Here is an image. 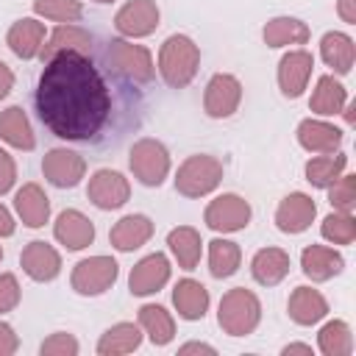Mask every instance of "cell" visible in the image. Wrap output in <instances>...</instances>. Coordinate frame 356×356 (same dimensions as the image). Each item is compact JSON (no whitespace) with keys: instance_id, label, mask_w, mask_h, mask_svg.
<instances>
[{"instance_id":"6da1fadb","label":"cell","mask_w":356,"mask_h":356,"mask_svg":"<svg viewBox=\"0 0 356 356\" xmlns=\"http://www.w3.org/2000/svg\"><path fill=\"white\" fill-rule=\"evenodd\" d=\"M33 100L42 125L67 142L95 139L111 117V89L83 53H58L44 61Z\"/></svg>"},{"instance_id":"7a4b0ae2","label":"cell","mask_w":356,"mask_h":356,"mask_svg":"<svg viewBox=\"0 0 356 356\" xmlns=\"http://www.w3.org/2000/svg\"><path fill=\"white\" fill-rule=\"evenodd\" d=\"M197 67H200V47L189 36L172 33L164 39L159 50V72L167 86L172 89L189 86L192 78L197 75Z\"/></svg>"},{"instance_id":"3957f363","label":"cell","mask_w":356,"mask_h":356,"mask_svg":"<svg viewBox=\"0 0 356 356\" xmlns=\"http://www.w3.org/2000/svg\"><path fill=\"white\" fill-rule=\"evenodd\" d=\"M261 320V303L259 298L245 289V286H234L222 295L220 309H217V323L228 337H248L256 331Z\"/></svg>"},{"instance_id":"277c9868","label":"cell","mask_w":356,"mask_h":356,"mask_svg":"<svg viewBox=\"0 0 356 356\" xmlns=\"http://www.w3.org/2000/svg\"><path fill=\"white\" fill-rule=\"evenodd\" d=\"M222 181V161L209 153H195L184 159V164L175 172V189L184 197H203L214 192Z\"/></svg>"},{"instance_id":"5b68a950","label":"cell","mask_w":356,"mask_h":356,"mask_svg":"<svg viewBox=\"0 0 356 356\" xmlns=\"http://www.w3.org/2000/svg\"><path fill=\"white\" fill-rule=\"evenodd\" d=\"M106 61L120 78H128L134 83H147L156 75L150 50L142 44H131L125 39H111L106 44Z\"/></svg>"},{"instance_id":"8992f818","label":"cell","mask_w":356,"mask_h":356,"mask_svg":"<svg viewBox=\"0 0 356 356\" xmlns=\"http://www.w3.org/2000/svg\"><path fill=\"white\" fill-rule=\"evenodd\" d=\"M117 275H120V264L111 256H89L72 267L70 284L78 295L95 298V295H103L106 289H111Z\"/></svg>"},{"instance_id":"52a82bcc","label":"cell","mask_w":356,"mask_h":356,"mask_svg":"<svg viewBox=\"0 0 356 356\" xmlns=\"http://www.w3.org/2000/svg\"><path fill=\"white\" fill-rule=\"evenodd\" d=\"M128 164H131V172L145 186H161V181L170 172V153H167V147L159 139L145 136V139L134 142Z\"/></svg>"},{"instance_id":"ba28073f","label":"cell","mask_w":356,"mask_h":356,"mask_svg":"<svg viewBox=\"0 0 356 356\" xmlns=\"http://www.w3.org/2000/svg\"><path fill=\"white\" fill-rule=\"evenodd\" d=\"M250 203L234 192H225L220 197H214L206 211H203V220L211 231H222V234H234V231H242L248 222H250Z\"/></svg>"},{"instance_id":"9c48e42d","label":"cell","mask_w":356,"mask_h":356,"mask_svg":"<svg viewBox=\"0 0 356 356\" xmlns=\"http://www.w3.org/2000/svg\"><path fill=\"white\" fill-rule=\"evenodd\" d=\"M42 172L44 178L58 186V189H72L81 184L83 172H86V161L81 153L70 150V147H53L44 153L42 159Z\"/></svg>"},{"instance_id":"30bf717a","label":"cell","mask_w":356,"mask_h":356,"mask_svg":"<svg viewBox=\"0 0 356 356\" xmlns=\"http://www.w3.org/2000/svg\"><path fill=\"white\" fill-rule=\"evenodd\" d=\"M239 100H242L239 78H234L228 72L211 75V81L206 83V92H203V108H206L209 117H214V120L231 117L239 108Z\"/></svg>"},{"instance_id":"8fae6325","label":"cell","mask_w":356,"mask_h":356,"mask_svg":"<svg viewBox=\"0 0 356 356\" xmlns=\"http://www.w3.org/2000/svg\"><path fill=\"white\" fill-rule=\"evenodd\" d=\"M86 197L103 209V211H111V209H120L128 203L131 197V184L122 172L117 170H97L92 178H89V186H86Z\"/></svg>"},{"instance_id":"7c38bea8","label":"cell","mask_w":356,"mask_h":356,"mask_svg":"<svg viewBox=\"0 0 356 356\" xmlns=\"http://www.w3.org/2000/svg\"><path fill=\"white\" fill-rule=\"evenodd\" d=\"M159 17L161 14H159L156 0H131L114 14V28L122 36L142 39V36H150L159 28Z\"/></svg>"},{"instance_id":"4fadbf2b","label":"cell","mask_w":356,"mask_h":356,"mask_svg":"<svg viewBox=\"0 0 356 356\" xmlns=\"http://www.w3.org/2000/svg\"><path fill=\"white\" fill-rule=\"evenodd\" d=\"M167 281H170V259L156 250L134 264V270L128 275V289H131V295L145 298V295L159 292Z\"/></svg>"},{"instance_id":"5bb4252c","label":"cell","mask_w":356,"mask_h":356,"mask_svg":"<svg viewBox=\"0 0 356 356\" xmlns=\"http://www.w3.org/2000/svg\"><path fill=\"white\" fill-rule=\"evenodd\" d=\"M312 70H314V56L309 50H289L281 61H278V86H281V95L295 100L303 95L309 78H312Z\"/></svg>"},{"instance_id":"9a60e30c","label":"cell","mask_w":356,"mask_h":356,"mask_svg":"<svg viewBox=\"0 0 356 356\" xmlns=\"http://www.w3.org/2000/svg\"><path fill=\"white\" fill-rule=\"evenodd\" d=\"M314 214H317L314 200L306 192H292V195H286L278 203V209H275V225L284 234H303L312 225Z\"/></svg>"},{"instance_id":"2e32d148","label":"cell","mask_w":356,"mask_h":356,"mask_svg":"<svg viewBox=\"0 0 356 356\" xmlns=\"http://www.w3.org/2000/svg\"><path fill=\"white\" fill-rule=\"evenodd\" d=\"M53 236L67 248V250H83L95 242V222L81 214L78 209H67L56 217Z\"/></svg>"},{"instance_id":"e0dca14e","label":"cell","mask_w":356,"mask_h":356,"mask_svg":"<svg viewBox=\"0 0 356 356\" xmlns=\"http://www.w3.org/2000/svg\"><path fill=\"white\" fill-rule=\"evenodd\" d=\"M19 264L25 270L28 278L33 281H53L58 273H61V256L53 245L42 242V239H33L22 248V256H19Z\"/></svg>"},{"instance_id":"ac0fdd59","label":"cell","mask_w":356,"mask_h":356,"mask_svg":"<svg viewBox=\"0 0 356 356\" xmlns=\"http://www.w3.org/2000/svg\"><path fill=\"white\" fill-rule=\"evenodd\" d=\"M58 53H83V56H89L92 53V36H89V31H83L78 25H70V22L67 25H58L47 36V42L42 44L39 58L42 61H50Z\"/></svg>"},{"instance_id":"d6986e66","label":"cell","mask_w":356,"mask_h":356,"mask_svg":"<svg viewBox=\"0 0 356 356\" xmlns=\"http://www.w3.org/2000/svg\"><path fill=\"white\" fill-rule=\"evenodd\" d=\"M345 267L342 253H337L334 248L325 245H306L300 253V270L306 278L312 281H328L334 275H339Z\"/></svg>"},{"instance_id":"ffe728a7","label":"cell","mask_w":356,"mask_h":356,"mask_svg":"<svg viewBox=\"0 0 356 356\" xmlns=\"http://www.w3.org/2000/svg\"><path fill=\"white\" fill-rule=\"evenodd\" d=\"M153 236V222L145 214H125L120 222H114V228L108 231V242L120 250V253H131L136 248H142L147 239Z\"/></svg>"},{"instance_id":"44dd1931","label":"cell","mask_w":356,"mask_h":356,"mask_svg":"<svg viewBox=\"0 0 356 356\" xmlns=\"http://www.w3.org/2000/svg\"><path fill=\"white\" fill-rule=\"evenodd\" d=\"M6 44L11 47L14 56H19V58H33V56H39V50H42V44H44V25H42L39 19H33V17H22V19H17V22L8 28Z\"/></svg>"},{"instance_id":"7402d4cb","label":"cell","mask_w":356,"mask_h":356,"mask_svg":"<svg viewBox=\"0 0 356 356\" xmlns=\"http://www.w3.org/2000/svg\"><path fill=\"white\" fill-rule=\"evenodd\" d=\"M298 142L309 153H334L342 145V131L323 120H303L298 125Z\"/></svg>"},{"instance_id":"603a6c76","label":"cell","mask_w":356,"mask_h":356,"mask_svg":"<svg viewBox=\"0 0 356 356\" xmlns=\"http://www.w3.org/2000/svg\"><path fill=\"white\" fill-rule=\"evenodd\" d=\"M286 312L292 317V323L298 325H314L328 314V300L312 289V286H295L286 303Z\"/></svg>"},{"instance_id":"cb8c5ba5","label":"cell","mask_w":356,"mask_h":356,"mask_svg":"<svg viewBox=\"0 0 356 356\" xmlns=\"http://www.w3.org/2000/svg\"><path fill=\"white\" fill-rule=\"evenodd\" d=\"M292 261L289 253L281 248H261L253 259H250V275L261 284V286H275L286 278Z\"/></svg>"},{"instance_id":"d4e9b609","label":"cell","mask_w":356,"mask_h":356,"mask_svg":"<svg viewBox=\"0 0 356 356\" xmlns=\"http://www.w3.org/2000/svg\"><path fill=\"white\" fill-rule=\"evenodd\" d=\"M320 56L323 61L337 72V75H348L353 70V61H356V44L348 33L342 31H328L323 39H320Z\"/></svg>"},{"instance_id":"484cf974","label":"cell","mask_w":356,"mask_h":356,"mask_svg":"<svg viewBox=\"0 0 356 356\" xmlns=\"http://www.w3.org/2000/svg\"><path fill=\"white\" fill-rule=\"evenodd\" d=\"M14 209L28 228H42L50 217V200L39 184H25L14 195Z\"/></svg>"},{"instance_id":"4316f807","label":"cell","mask_w":356,"mask_h":356,"mask_svg":"<svg viewBox=\"0 0 356 356\" xmlns=\"http://www.w3.org/2000/svg\"><path fill=\"white\" fill-rule=\"evenodd\" d=\"M172 303L178 317L184 320H200L209 309V289L195 278H181L172 289Z\"/></svg>"},{"instance_id":"83f0119b","label":"cell","mask_w":356,"mask_h":356,"mask_svg":"<svg viewBox=\"0 0 356 356\" xmlns=\"http://www.w3.org/2000/svg\"><path fill=\"white\" fill-rule=\"evenodd\" d=\"M261 36H264V44L267 47H286V44H306L309 36H312V31L298 17H273L264 25Z\"/></svg>"},{"instance_id":"f1b7e54d","label":"cell","mask_w":356,"mask_h":356,"mask_svg":"<svg viewBox=\"0 0 356 356\" xmlns=\"http://www.w3.org/2000/svg\"><path fill=\"white\" fill-rule=\"evenodd\" d=\"M348 103V89L334 78V75H320L317 78V86L312 92V100H309V108L320 117H334L345 108Z\"/></svg>"},{"instance_id":"f546056e","label":"cell","mask_w":356,"mask_h":356,"mask_svg":"<svg viewBox=\"0 0 356 356\" xmlns=\"http://www.w3.org/2000/svg\"><path fill=\"white\" fill-rule=\"evenodd\" d=\"M0 139L17 150H33V128L19 106H8L6 111H0Z\"/></svg>"},{"instance_id":"4dcf8cb0","label":"cell","mask_w":356,"mask_h":356,"mask_svg":"<svg viewBox=\"0 0 356 356\" xmlns=\"http://www.w3.org/2000/svg\"><path fill=\"white\" fill-rule=\"evenodd\" d=\"M167 245L178 261L181 270H195L197 261H200V253H203V242H200V234L189 225H178L167 234Z\"/></svg>"},{"instance_id":"1f68e13d","label":"cell","mask_w":356,"mask_h":356,"mask_svg":"<svg viewBox=\"0 0 356 356\" xmlns=\"http://www.w3.org/2000/svg\"><path fill=\"white\" fill-rule=\"evenodd\" d=\"M142 345V331L134 323H117L108 331H103V337L97 339V353L100 356H120V353H131Z\"/></svg>"},{"instance_id":"d6a6232c","label":"cell","mask_w":356,"mask_h":356,"mask_svg":"<svg viewBox=\"0 0 356 356\" xmlns=\"http://www.w3.org/2000/svg\"><path fill=\"white\" fill-rule=\"evenodd\" d=\"M139 325L145 328V334L150 337L153 345H167V342H172V337H175V320H172V314H170L164 306H159V303H145V306L139 309Z\"/></svg>"},{"instance_id":"836d02e7","label":"cell","mask_w":356,"mask_h":356,"mask_svg":"<svg viewBox=\"0 0 356 356\" xmlns=\"http://www.w3.org/2000/svg\"><path fill=\"white\" fill-rule=\"evenodd\" d=\"M348 167V156L345 153H323V156H314L312 161H306V181L317 189H328Z\"/></svg>"},{"instance_id":"e575fe53","label":"cell","mask_w":356,"mask_h":356,"mask_svg":"<svg viewBox=\"0 0 356 356\" xmlns=\"http://www.w3.org/2000/svg\"><path fill=\"white\" fill-rule=\"evenodd\" d=\"M242 250L231 239H211L209 242V273L214 278H231L239 270Z\"/></svg>"},{"instance_id":"d590c367","label":"cell","mask_w":356,"mask_h":356,"mask_svg":"<svg viewBox=\"0 0 356 356\" xmlns=\"http://www.w3.org/2000/svg\"><path fill=\"white\" fill-rule=\"evenodd\" d=\"M317 345L325 356H350L353 353V334L345 320H331L320 328Z\"/></svg>"},{"instance_id":"8d00e7d4","label":"cell","mask_w":356,"mask_h":356,"mask_svg":"<svg viewBox=\"0 0 356 356\" xmlns=\"http://www.w3.org/2000/svg\"><path fill=\"white\" fill-rule=\"evenodd\" d=\"M320 234H323V239H328L334 245H350L356 239V220L345 211H334L323 220Z\"/></svg>"},{"instance_id":"74e56055","label":"cell","mask_w":356,"mask_h":356,"mask_svg":"<svg viewBox=\"0 0 356 356\" xmlns=\"http://www.w3.org/2000/svg\"><path fill=\"white\" fill-rule=\"evenodd\" d=\"M33 11L56 22H75L83 17L81 0H33Z\"/></svg>"},{"instance_id":"f35d334b","label":"cell","mask_w":356,"mask_h":356,"mask_svg":"<svg viewBox=\"0 0 356 356\" xmlns=\"http://www.w3.org/2000/svg\"><path fill=\"white\" fill-rule=\"evenodd\" d=\"M328 203L337 211L350 214L356 209V175H339L331 186H328Z\"/></svg>"},{"instance_id":"ab89813d","label":"cell","mask_w":356,"mask_h":356,"mask_svg":"<svg viewBox=\"0 0 356 356\" xmlns=\"http://www.w3.org/2000/svg\"><path fill=\"white\" fill-rule=\"evenodd\" d=\"M42 356H75L78 353V339L67 331H58V334H50L42 348H39Z\"/></svg>"},{"instance_id":"60d3db41","label":"cell","mask_w":356,"mask_h":356,"mask_svg":"<svg viewBox=\"0 0 356 356\" xmlns=\"http://www.w3.org/2000/svg\"><path fill=\"white\" fill-rule=\"evenodd\" d=\"M19 298H22V289H19V284H17V275L3 273V275H0V314L17 309Z\"/></svg>"},{"instance_id":"b9f144b4","label":"cell","mask_w":356,"mask_h":356,"mask_svg":"<svg viewBox=\"0 0 356 356\" xmlns=\"http://www.w3.org/2000/svg\"><path fill=\"white\" fill-rule=\"evenodd\" d=\"M17 181V164L14 159L0 147V195H6Z\"/></svg>"},{"instance_id":"7bdbcfd3","label":"cell","mask_w":356,"mask_h":356,"mask_svg":"<svg viewBox=\"0 0 356 356\" xmlns=\"http://www.w3.org/2000/svg\"><path fill=\"white\" fill-rule=\"evenodd\" d=\"M17 348H19V339H17L14 328L8 323H0V356H11V353H17Z\"/></svg>"},{"instance_id":"ee69618b","label":"cell","mask_w":356,"mask_h":356,"mask_svg":"<svg viewBox=\"0 0 356 356\" xmlns=\"http://www.w3.org/2000/svg\"><path fill=\"white\" fill-rule=\"evenodd\" d=\"M337 14L348 25H356V0H337Z\"/></svg>"},{"instance_id":"f6af8a7d","label":"cell","mask_w":356,"mask_h":356,"mask_svg":"<svg viewBox=\"0 0 356 356\" xmlns=\"http://www.w3.org/2000/svg\"><path fill=\"white\" fill-rule=\"evenodd\" d=\"M11 86H14V72H11V67L6 61H0V100L11 92Z\"/></svg>"},{"instance_id":"bcb514c9","label":"cell","mask_w":356,"mask_h":356,"mask_svg":"<svg viewBox=\"0 0 356 356\" xmlns=\"http://www.w3.org/2000/svg\"><path fill=\"white\" fill-rule=\"evenodd\" d=\"M14 228H17V222H14L11 211H8L6 206H0V236H11Z\"/></svg>"},{"instance_id":"7dc6e473","label":"cell","mask_w":356,"mask_h":356,"mask_svg":"<svg viewBox=\"0 0 356 356\" xmlns=\"http://www.w3.org/2000/svg\"><path fill=\"white\" fill-rule=\"evenodd\" d=\"M178 353L181 356H186V353H209V356H214V348L211 345H203V342H186V345L178 348Z\"/></svg>"},{"instance_id":"c3c4849f","label":"cell","mask_w":356,"mask_h":356,"mask_svg":"<svg viewBox=\"0 0 356 356\" xmlns=\"http://www.w3.org/2000/svg\"><path fill=\"white\" fill-rule=\"evenodd\" d=\"M289 353H303V356H312V345L292 342V345H286V348H284V356H289Z\"/></svg>"},{"instance_id":"681fc988","label":"cell","mask_w":356,"mask_h":356,"mask_svg":"<svg viewBox=\"0 0 356 356\" xmlns=\"http://www.w3.org/2000/svg\"><path fill=\"white\" fill-rule=\"evenodd\" d=\"M353 111H356V103H348V108H345V120H348V125H353Z\"/></svg>"},{"instance_id":"f907efd6","label":"cell","mask_w":356,"mask_h":356,"mask_svg":"<svg viewBox=\"0 0 356 356\" xmlns=\"http://www.w3.org/2000/svg\"><path fill=\"white\" fill-rule=\"evenodd\" d=\"M95 3H114V0H95Z\"/></svg>"},{"instance_id":"816d5d0a","label":"cell","mask_w":356,"mask_h":356,"mask_svg":"<svg viewBox=\"0 0 356 356\" xmlns=\"http://www.w3.org/2000/svg\"><path fill=\"white\" fill-rule=\"evenodd\" d=\"M0 261H3V248H0Z\"/></svg>"}]
</instances>
